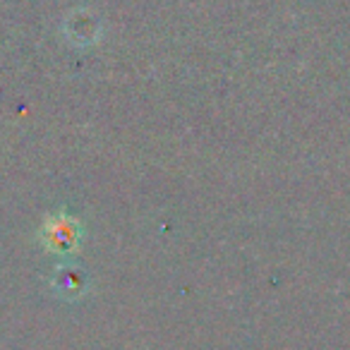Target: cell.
Masks as SVG:
<instances>
[{"mask_svg": "<svg viewBox=\"0 0 350 350\" xmlns=\"http://www.w3.org/2000/svg\"><path fill=\"white\" fill-rule=\"evenodd\" d=\"M41 238H44V245L53 254H70L79 245V238H82V228H79L77 221L70 219V216L55 214V216H51V219L44 224Z\"/></svg>", "mask_w": 350, "mask_h": 350, "instance_id": "6da1fadb", "label": "cell"}, {"mask_svg": "<svg viewBox=\"0 0 350 350\" xmlns=\"http://www.w3.org/2000/svg\"><path fill=\"white\" fill-rule=\"evenodd\" d=\"M65 31H68L70 41L77 46H87V44H94V41L98 39V22L96 17H92L89 12H75L72 20H68V27H65Z\"/></svg>", "mask_w": 350, "mask_h": 350, "instance_id": "3957f363", "label": "cell"}, {"mask_svg": "<svg viewBox=\"0 0 350 350\" xmlns=\"http://www.w3.org/2000/svg\"><path fill=\"white\" fill-rule=\"evenodd\" d=\"M53 288L60 297L65 300H77L87 293L89 276L79 267H70V264H60L53 273Z\"/></svg>", "mask_w": 350, "mask_h": 350, "instance_id": "7a4b0ae2", "label": "cell"}]
</instances>
